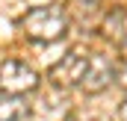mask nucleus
I'll use <instances>...</instances> for the list:
<instances>
[{
    "instance_id": "nucleus-4",
    "label": "nucleus",
    "mask_w": 127,
    "mask_h": 121,
    "mask_svg": "<svg viewBox=\"0 0 127 121\" xmlns=\"http://www.w3.org/2000/svg\"><path fill=\"white\" fill-rule=\"evenodd\" d=\"M115 77H127V65L121 68V71H118V74H115Z\"/></svg>"
},
{
    "instance_id": "nucleus-2",
    "label": "nucleus",
    "mask_w": 127,
    "mask_h": 121,
    "mask_svg": "<svg viewBox=\"0 0 127 121\" xmlns=\"http://www.w3.org/2000/svg\"><path fill=\"white\" fill-rule=\"evenodd\" d=\"M35 83H38V77H35V71L24 59L9 56V59L0 62V91H6V94H24V91L35 89Z\"/></svg>"
},
{
    "instance_id": "nucleus-5",
    "label": "nucleus",
    "mask_w": 127,
    "mask_h": 121,
    "mask_svg": "<svg viewBox=\"0 0 127 121\" xmlns=\"http://www.w3.org/2000/svg\"><path fill=\"white\" fill-rule=\"evenodd\" d=\"M124 53H127V41H124Z\"/></svg>"
},
{
    "instance_id": "nucleus-1",
    "label": "nucleus",
    "mask_w": 127,
    "mask_h": 121,
    "mask_svg": "<svg viewBox=\"0 0 127 121\" xmlns=\"http://www.w3.org/2000/svg\"><path fill=\"white\" fill-rule=\"evenodd\" d=\"M24 32L30 35L32 41H56L65 35V27H68V18H65L62 9L56 6H38V9H30L21 21Z\"/></svg>"
},
{
    "instance_id": "nucleus-3",
    "label": "nucleus",
    "mask_w": 127,
    "mask_h": 121,
    "mask_svg": "<svg viewBox=\"0 0 127 121\" xmlns=\"http://www.w3.org/2000/svg\"><path fill=\"white\" fill-rule=\"evenodd\" d=\"M121 121H127V103L121 106Z\"/></svg>"
}]
</instances>
